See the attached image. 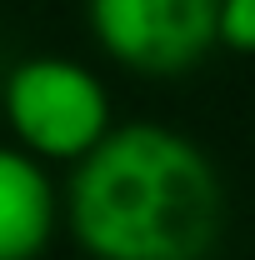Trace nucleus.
Masks as SVG:
<instances>
[{
  "instance_id": "5",
  "label": "nucleus",
  "mask_w": 255,
  "mask_h": 260,
  "mask_svg": "<svg viewBox=\"0 0 255 260\" xmlns=\"http://www.w3.org/2000/svg\"><path fill=\"white\" fill-rule=\"evenodd\" d=\"M220 45L255 55V0H220Z\"/></svg>"
},
{
  "instance_id": "2",
  "label": "nucleus",
  "mask_w": 255,
  "mask_h": 260,
  "mask_svg": "<svg viewBox=\"0 0 255 260\" xmlns=\"http://www.w3.org/2000/svg\"><path fill=\"white\" fill-rule=\"evenodd\" d=\"M5 125L40 160H85L110 135V95L85 65L60 55L20 60L5 75Z\"/></svg>"
},
{
  "instance_id": "4",
  "label": "nucleus",
  "mask_w": 255,
  "mask_h": 260,
  "mask_svg": "<svg viewBox=\"0 0 255 260\" xmlns=\"http://www.w3.org/2000/svg\"><path fill=\"white\" fill-rule=\"evenodd\" d=\"M55 235V185L25 145H0V260H40Z\"/></svg>"
},
{
  "instance_id": "3",
  "label": "nucleus",
  "mask_w": 255,
  "mask_h": 260,
  "mask_svg": "<svg viewBox=\"0 0 255 260\" xmlns=\"http://www.w3.org/2000/svg\"><path fill=\"white\" fill-rule=\"evenodd\" d=\"M90 35L140 75H180L220 45V0H90Z\"/></svg>"
},
{
  "instance_id": "1",
  "label": "nucleus",
  "mask_w": 255,
  "mask_h": 260,
  "mask_svg": "<svg viewBox=\"0 0 255 260\" xmlns=\"http://www.w3.org/2000/svg\"><path fill=\"white\" fill-rule=\"evenodd\" d=\"M225 195L205 150L170 125H115L70 175V230L90 260H205Z\"/></svg>"
}]
</instances>
